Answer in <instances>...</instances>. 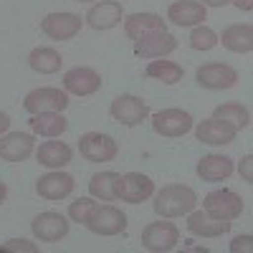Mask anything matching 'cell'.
Masks as SVG:
<instances>
[{
	"mask_svg": "<svg viewBox=\"0 0 253 253\" xmlns=\"http://www.w3.org/2000/svg\"><path fill=\"white\" fill-rule=\"evenodd\" d=\"M195 205H198V193L182 182L165 185L155 195V203H152L155 213L160 218H182L190 210H195Z\"/></svg>",
	"mask_w": 253,
	"mask_h": 253,
	"instance_id": "6da1fadb",
	"label": "cell"
},
{
	"mask_svg": "<svg viewBox=\"0 0 253 253\" xmlns=\"http://www.w3.org/2000/svg\"><path fill=\"white\" fill-rule=\"evenodd\" d=\"M203 210L210 218H215V220L233 223V220H238L243 215L246 203H243V198L236 193V190L218 187V190H213V193H208L203 198Z\"/></svg>",
	"mask_w": 253,
	"mask_h": 253,
	"instance_id": "7a4b0ae2",
	"label": "cell"
},
{
	"mask_svg": "<svg viewBox=\"0 0 253 253\" xmlns=\"http://www.w3.org/2000/svg\"><path fill=\"white\" fill-rule=\"evenodd\" d=\"M84 225L96 236H119L126 230V215L117 205H99L96 203V208L89 213Z\"/></svg>",
	"mask_w": 253,
	"mask_h": 253,
	"instance_id": "3957f363",
	"label": "cell"
},
{
	"mask_svg": "<svg viewBox=\"0 0 253 253\" xmlns=\"http://www.w3.org/2000/svg\"><path fill=\"white\" fill-rule=\"evenodd\" d=\"M180 243V230L170 218H162L157 223H150L142 230V246L152 253H167Z\"/></svg>",
	"mask_w": 253,
	"mask_h": 253,
	"instance_id": "277c9868",
	"label": "cell"
},
{
	"mask_svg": "<svg viewBox=\"0 0 253 253\" xmlns=\"http://www.w3.org/2000/svg\"><path fill=\"white\" fill-rule=\"evenodd\" d=\"M195 81L200 84L203 89L223 91V89H230V86L238 84V71L233 66H228V63H223V61H210V63L198 66Z\"/></svg>",
	"mask_w": 253,
	"mask_h": 253,
	"instance_id": "5b68a950",
	"label": "cell"
},
{
	"mask_svg": "<svg viewBox=\"0 0 253 253\" xmlns=\"http://www.w3.org/2000/svg\"><path fill=\"white\" fill-rule=\"evenodd\" d=\"M150 122H152L155 134H160V137H170V139L187 134V132L195 126L193 114L185 112V109H175V107H172V109H162V112L152 114Z\"/></svg>",
	"mask_w": 253,
	"mask_h": 253,
	"instance_id": "8992f818",
	"label": "cell"
},
{
	"mask_svg": "<svg viewBox=\"0 0 253 253\" xmlns=\"http://www.w3.org/2000/svg\"><path fill=\"white\" fill-rule=\"evenodd\" d=\"M79 152L86 162H112L119 155V144L114 137L101 132H86L79 139Z\"/></svg>",
	"mask_w": 253,
	"mask_h": 253,
	"instance_id": "52a82bcc",
	"label": "cell"
},
{
	"mask_svg": "<svg viewBox=\"0 0 253 253\" xmlns=\"http://www.w3.org/2000/svg\"><path fill=\"white\" fill-rule=\"evenodd\" d=\"M152 195H155L152 177H147L142 172L119 175V180H117V200L129 203V205H139L144 200H150Z\"/></svg>",
	"mask_w": 253,
	"mask_h": 253,
	"instance_id": "ba28073f",
	"label": "cell"
},
{
	"mask_svg": "<svg viewBox=\"0 0 253 253\" xmlns=\"http://www.w3.org/2000/svg\"><path fill=\"white\" fill-rule=\"evenodd\" d=\"M109 114L124 124V126H137L142 122L150 119V107H147V101L142 96H134V94H119L112 107H109Z\"/></svg>",
	"mask_w": 253,
	"mask_h": 253,
	"instance_id": "9c48e42d",
	"label": "cell"
},
{
	"mask_svg": "<svg viewBox=\"0 0 253 253\" xmlns=\"http://www.w3.org/2000/svg\"><path fill=\"white\" fill-rule=\"evenodd\" d=\"M69 218L56 213V210H43V213H38L31 223V230L33 236L41 241V243H58L61 238H66L69 233Z\"/></svg>",
	"mask_w": 253,
	"mask_h": 253,
	"instance_id": "30bf717a",
	"label": "cell"
},
{
	"mask_svg": "<svg viewBox=\"0 0 253 253\" xmlns=\"http://www.w3.org/2000/svg\"><path fill=\"white\" fill-rule=\"evenodd\" d=\"M69 107V94L63 89H53V86H41L26 94L23 99V109L28 114H38V112H63Z\"/></svg>",
	"mask_w": 253,
	"mask_h": 253,
	"instance_id": "8fae6325",
	"label": "cell"
},
{
	"mask_svg": "<svg viewBox=\"0 0 253 253\" xmlns=\"http://www.w3.org/2000/svg\"><path fill=\"white\" fill-rule=\"evenodd\" d=\"M101 89V74L89 66H74L63 74V91L74 96H91Z\"/></svg>",
	"mask_w": 253,
	"mask_h": 253,
	"instance_id": "7c38bea8",
	"label": "cell"
},
{
	"mask_svg": "<svg viewBox=\"0 0 253 253\" xmlns=\"http://www.w3.org/2000/svg\"><path fill=\"white\" fill-rule=\"evenodd\" d=\"M124 20V8L119 0H96L89 8L84 23L94 31H112Z\"/></svg>",
	"mask_w": 253,
	"mask_h": 253,
	"instance_id": "4fadbf2b",
	"label": "cell"
},
{
	"mask_svg": "<svg viewBox=\"0 0 253 253\" xmlns=\"http://www.w3.org/2000/svg\"><path fill=\"white\" fill-rule=\"evenodd\" d=\"M81 26L84 20L76 13H48L41 20V31L51 41H71L74 36H79Z\"/></svg>",
	"mask_w": 253,
	"mask_h": 253,
	"instance_id": "5bb4252c",
	"label": "cell"
},
{
	"mask_svg": "<svg viewBox=\"0 0 253 253\" xmlns=\"http://www.w3.org/2000/svg\"><path fill=\"white\" fill-rule=\"evenodd\" d=\"M177 48V38L167 31H152L134 41V51L142 58H165Z\"/></svg>",
	"mask_w": 253,
	"mask_h": 253,
	"instance_id": "9a60e30c",
	"label": "cell"
},
{
	"mask_svg": "<svg viewBox=\"0 0 253 253\" xmlns=\"http://www.w3.org/2000/svg\"><path fill=\"white\" fill-rule=\"evenodd\" d=\"M195 137L203 144L220 147V144H230V142H233L238 137V129L230 122L220 119V117H210V119H203L195 126Z\"/></svg>",
	"mask_w": 253,
	"mask_h": 253,
	"instance_id": "2e32d148",
	"label": "cell"
},
{
	"mask_svg": "<svg viewBox=\"0 0 253 253\" xmlns=\"http://www.w3.org/2000/svg\"><path fill=\"white\" fill-rule=\"evenodd\" d=\"M36 150V139L28 132H5L0 137V160L3 162H26Z\"/></svg>",
	"mask_w": 253,
	"mask_h": 253,
	"instance_id": "e0dca14e",
	"label": "cell"
},
{
	"mask_svg": "<svg viewBox=\"0 0 253 253\" xmlns=\"http://www.w3.org/2000/svg\"><path fill=\"white\" fill-rule=\"evenodd\" d=\"M74 177L63 170H53L48 175H41L36 180V193L43 200H63L74 193Z\"/></svg>",
	"mask_w": 253,
	"mask_h": 253,
	"instance_id": "ac0fdd59",
	"label": "cell"
},
{
	"mask_svg": "<svg viewBox=\"0 0 253 253\" xmlns=\"http://www.w3.org/2000/svg\"><path fill=\"white\" fill-rule=\"evenodd\" d=\"M208 18V8L198 0H175L167 8V20L180 28H195Z\"/></svg>",
	"mask_w": 253,
	"mask_h": 253,
	"instance_id": "d6986e66",
	"label": "cell"
},
{
	"mask_svg": "<svg viewBox=\"0 0 253 253\" xmlns=\"http://www.w3.org/2000/svg\"><path fill=\"white\" fill-rule=\"evenodd\" d=\"M233 170L236 165L228 155H205L198 160V167H195V172L203 182H223L233 175Z\"/></svg>",
	"mask_w": 253,
	"mask_h": 253,
	"instance_id": "ffe728a7",
	"label": "cell"
},
{
	"mask_svg": "<svg viewBox=\"0 0 253 253\" xmlns=\"http://www.w3.org/2000/svg\"><path fill=\"white\" fill-rule=\"evenodd\" d=\"M187 230L198 238H220L223 233L230 230V223L210 218L205 210H190L187 213Z\"/></svg>",
	"mask_w": 253,
	"mask_h": 253,
	"instance_id": "44dd1931",
	"label": "cell"
},
{
	"mask_svg": "<svg viewBox=\"0 0 253 253\" xmlns=\"http://www.w3.org/2000/svg\"><path fill=\"white\" fill-rule=\"evenodd\" d=\"M74 157V150L66 142H58L56 137L51 142H41V147L36 150V160L48 167V170H63Z\"/></svg>",
	"mask_w": 253,
	"mask_h": 253,
	"instance_id": "7402d4cb",
	"label": "cell"
},
{
	"mask_svg": "<svg viewBox=\"0 0 253 253\" xmlns=\"http://www.w3.org/2000/svg\"><path fill=\"white\" fill-rule=\"evenodd\" d=\"M218 43L233 53H251L253 51V26L251 23H233L218 36Z\"/></svg>",
	"mask_w": 253,
	"mask_h": 253,
	"instance_id": "603a6c76",
	"label": "cell"
},
{
	"mask_svg": "<svg viewBox=\"0 0 253 253\" xmlns=\"http://www.w3.org/2000/svg\"><path fill=\"white\" fill-rule=\"evenodd\" d=\"M152 31H167L162 15L157 13H132V15H124V33L126 38L137 41L144 33H152Z\"/></svg>",
	"mask_w": 253,
	"mask_h": 253,
	"instance_id": "cb8c5ba5",
	"label": "cell"
},
{
	"mask_svg": "<svg viewBox=\"0 0 253 253\" xmlns=\"http://www.w3.org/2000/svg\"><path fill=\"white\" fill-rule=\"evenodd\" d=\"M31 129L33 134L53 139L69 129V119L63 117V112H38L31 117Z\"/></svg>",
	"mask_w": 253,
	"mask_h": 253,
	"instance_id": "d4e9b609",
	"label": "cell"
},
{
	"mask_svg": "<svg viewBox=\"0 0 253 253\" xmlns=\"http://www.w3.org/2000/svg\"><path fill=\"white\" fill-rule=\"evenodd\" d=\"M28 63H31V69L36 74H43V76H51V74H58L61 66H63V58L56 48L51 46H38L31 51L28 56Z\"/></svg>",
	"mask_w": 253,
	"mask_h": 253,
	"instance_id": "484cf974",
	"label": "cell"
},
{
	"mask_svg": "<svg viewBox=\"0 0 253 253\" xmlns=\"http://www.w3.org/2000/svg\"><path fill=\"white\" fill-rule=\"evenodd\" d=\"M117 180H119V172H112V170H104V172L91 175V180H89L91 198H96L101 203L117 200Z\"/></svg>",
	"mask_w": 253,
	"mask_h": 253,
	"instance_id": "4316f807",
	"label": "cell"
},
{
	"mask_svg": "<svg viewBox=\"0 0 253 253\" xmlns=\"http://www.w3.org/2000/svg\"><path fill=\"white\" fill-rule=\"evenodd\" d=\"M144 74L150 76V79H157V81L167 84V86H175V84H180V81H182L185 69L180 66V63H175V61H162V58H155V61H150V66L144 69Z\"/></svg>",
	"mask_w": 253,
	"mask_h": 253,
	"instance_id": "83f0119b",
	"label": "cell"
},
{
	"mask_svg": "<svg viewBox=\"0 0 253 253\" xmlns=\"http://www.w3.org/2000/svg\"><path fill=\"white\" fill-rule=\"evenodd\" d=\"M213 117H220L225 122H230L236 126V129H246V126L251 124V112L243 107V104L238 101H225V104H218V107L213 109Z\"/></svg>",
	"mask_w": 253,
	"mask_h": 253,
	"instance_id": "f1b7e54d",
	"label": "cell"
},
{
	"mask_svg": "<svg viewBox=\"0 0 253 253\" xmlns=\"http://www.w3.org/2000/svg\"><path fill=\"white\" fill-rule=\"evenodd\" d=\"M190 48L193 51H213L218 46V33L213 28H208V26H195L193 31H190Z\"/></svg>",
	"mask_w": 253,
	"mask_h": 253,
	"instance_id": "f546056e",
	"label": "cell"
},
{
	"mask_svg": "<svg viewBox=\"0 0 253 253\" xmlns=\"http://www.w3.org/2000/svg\"><path fill=\"white\" fill-rule=\"evenodd\" d=\"M94 208H96V198H91V195H89V198H76V200L69 205V220L84 225Z\"/></svg>",
	"mask_w": 253,
	"mask_h": 253,
	"instance_id": "4dcf8cb0",
	"label": "cell"
},
{
	"mask_svg": "<svg viewBox=\"0 0 253 253\" xmlns=\"http://www.w3.org/2000/svg\"><path fill=\"white\" fill-rule=\"evenodd\" d=\"M0 251H26V253H36L38 246L31 243V241H26V238H13V241H8Z\"/></svg>",
	"mask_w": 253,
	"mask_h": 253,
	"instance_id": "1f68e13d",
	"label": "cell"
},
{
	"mask_svg": "<svg viewBox=\"0 0 253 253\" xmlns=\"http://www.w3.org/2000/svg\"><path fill=\"white\" fill-rule=\"evenodd\" d=\"M251 253L253 251V236H236L230 243V253Z\"/></svg>",
	"mask_w": 253,
	"mask_h": 253,
	"instance_id": "d6a6232c",
	"label": "cell"
},
{
	"mask_svg": "<svg viewBox=\"0 0 253 253\" xmlns=\"http://www.w3.org/2000/svg\"><path fill=\"white\" fill-rule=\"evenodd\" d=\"M238 172H241V177H243L246 182H253V155H246V157L241 160Z\"/></svg>",
	"mask_w": 253,
	"mask_h": 253,
	"instance_id": "836d02e7",
	"label": "cell"
},
{
	"mask_svg": "<svg viewBox=\"0 0 253 253\" xmlns=\"http://www.w3.org/2000/svg\"><path fill=\"white\" fill-rule=\"evenodd\" d=\"M198 3H203L205 8H225L228 3H233V0H198Z\"/></svg>",
	"mask_w": 253,
	"mask_h": 253,
	"instance_id": "e575fe53",
	"label": "cell"
},
{
	"mask_svg": "<svg viewBox=\"0 0 253 253\" xmlns=\"http://www.w3.org/2000/svg\"><path fill=\"white\" fill-rule=\"evenodd\" d=\"M8 129H10V117L5 112H0V137H3Z\"/></svg>",
	"mask_w": 253,
	"mask_h": 253,
	"instance_id": "d590c367",
	"label": "cell"
},
{
	"mask_svg": "<svg viewBox=\"0 0 253 253\" xmlns=\"http://www.w3.org/2000/svg\"><path fill=\"white\" fill-rule=\"evenodd\" d=\"M236 3V8L238 10H246V13H251L253 10V0H233Z\"/></svg>",
	"mask_w": 253,
	"mask_h": 253,
	"instance_id": "8d00e7d4",
	"label": "cell"
},
{
	"mask_svg": "<svg viewBox=\"0 0 253 253\" xmlns=\"http://www.w3.org/2000/svg\"><path fill=\"white\" fill-rule=\"evenodd\" d=\"M5 198H8V185H5V182H0V203H3Z\"/></svg>",
	"mask_w": 253,
	"mask_h": 253,
	"instance_id": "74e56055",
	"label": "cell"
},
{
	"mask_svg": "<svg viewBox=\"0 0 253 253\" xmlns=\"http://www.w3.org/2000/svg\"><path fill=\"white\" fill-rule=\"evenodd\" d=\"M74 3H96V0H74Z\"/></svg>",
	"mask_w": 253,
	"mask_h": 253,
	"instance_id": "f35d334b",
	"label": "cell"
}]
</instances>
